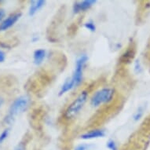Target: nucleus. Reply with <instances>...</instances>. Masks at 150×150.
<instances>
[{"label":"nucleus","instance_id":"f257e3e1","mask_svg":"<svg viewBox=\"0 0 150 150\" xmlns=\"http://www.w3.org/2000/svg\"><path fill=\"white\" fill-rule=\"evenodd\" d=\"M29 103V99L27 96H21L13 101L9 110V114L6 117L7 123H11L14 117L18 114L21 113L26 109Z\"/></svg>","mask_w":150,"mask_h":150},{"label":"nucleus","instance_id":"f03ea898","mask_svg":"<svg viewBox=\"0 0 150 150\" xmlns=\"http://www.w3.org/2000/svg\"><path fill=\"white\" fill-rule=\"evenodd\" d=\"M115 91L112 88H103L97 91L91 99V105L93 107H98L102 104L108 103L112 100Z\"/></svg>","mask_w":150,"mask_h":150},{"label":"nucleus","instance_id":"7ed1b4c3","mask_svg":"<svg viewBox=\"0 0 150 150\" xmlns=\"http://www.w3.org/2000/svg\"><path fill=\"white\" fill-rule=\"evenodd\" d=\"M86 99H87V93L86 91H83L68 107L65 111V117L67 119L74 118L83 108L84 104L86 103Z\"/></svg>","mask_w":150,"mask_h":150},{"label":"nucleus","instance_id":"20e7f679","mask_svg":"<svg viewBox=\"0 0 150 150\" xmlns=\"http://www.w3.org/2000/svg\"><path fill=\"white\" fill-rule=\"evenodd\" d=\"M88 60V57L86 55H82L79 57L76 61V69L74 71L73 76L71 79L73 80L75 86H78L82 81V77H83V71L84 66L86 64V62Z\"/></svg>","mask_w":150,"mask_h":150},{"label":"nucleus","instance_id":"39448f33","mask_svg":"<svg viewBox=\"0 0 150 150\" xmlns=\"http://www.w3.org/2000/svg\"><path fill=\"white\" fill-rule=\"evenodd\" d=\"M21 16V13H13V14L9 16L6 19H5L3 22L0 24V31H6V30L9 29L10 28L12 27L13 25L18 21Z\"/></svg>","mask_w":150,"mask_h":150},{"label":"nucleus","instance_id":"423d86ee","mask_svg":"<svg viewBox=\"0 0 150 150\" xmlns=\"http://www.w3.org/2000/svg\"><path fill=\"white\" fill-rule=\"evenodd\" d=\"M104 136H105L104 130L96 129V130H91L89 132H86V133L82 134L80 136V138L83 139V140H91V139H93V138H102Z\"/></svg>","mask_w":150,"mask_h":150},{"label":"nucleus","instance_id":"0eeeda50","mask_svg":"<svg viewBox=\"0 0 150 150\" xmlns=\"http://www.w3.org/2000/svg\"><path fill=\"white\" fill-rule=\"evenodd\" d=\"M95 3H96V1H94V0H86V1H83L80 3H76L74 6V11L76 13H78L88 10L89 8H91Z\"/></svg>","mask_w":150,"mask_h":150},{"label":"nucleus","instance_id":"6e6552de","mask_svg":"<svg viewBox=\"0 0 150 150\" xmlns=\"http://www.w3.org/2000/svg\"><path fill=\"white\" fill-rule=\"evenodd\" d=\"M45 1L43 0H38V1H32L31 3V6L29 8V15L30 16H33L35 13L40 10L41 8L44 6Z\"/></svg>","mask_w":150,"mask_h":150},{"label":"nucleus","instance_id":"1a4fd4ad","mask_svg":"<svg viewBox=\"0 0 150 150\" xmlns=\"http://www.w3.org/2000/svg\"><path fill=\"white\" fill-rule=\"evenodd\" d=\"M45 57H46V50H36L34 52V63L36 65H39L43 62Z\"/></svg>","mask_w":150,"mask_h":150},{"label":"nucleus","instance_id":"9d476101","mask_svg":"<svg viewBox=\"0 0 150 150\" xmlns=\"http://www.w3.org/2000/svg\"><path fill=\"white\" fill-rule=\"evenodd\" d=\"M75 87V84H74V82L72 80V79H67L66 81L64 82V83L62 85V89H61V91H60V93L59 95H62V94H64V93H66L69 91L71 90V89Z\"/></svg>","mask_w":150,"mask_h":150},{"label":"nucleus","instance_id":"9b49d317","mask_svg":"<svg viewBox=\"0 0 150 150\" xmlns=\"http://www.w3.org/2000/svg\"><path fill=\"white\" fill-rule=\"evenodd\" d=\"M74 150H94V146L90 144H80L74 148Z\"/></svg>","mask_w":150,"mask_h":150},{"label":"nucleus","instance_id":"f8f14e48","mask_svg":"<svg viewBox=\"0 0 150 150\" xmlns=\"http://www.w3.org/2000/svg\"><path fill=\"white\" fill-rule=\"evenodd\" d=\"M9 134H10V130L9 129H6L0 134V144H2V143L5 142L6 139L9 136Z\"/></svg>","mask_w":150,"mask_h":150},{"label":"nucleus","instance_id":"ddd939ff","mask_svg":"<svg viewBox=\"0 0 150 150\" xmlns=\"http://www.w3.org/2000/svg\"><path fill=\"white\" fill-rule=\"evenodd\" d=\"M106 146H107V148L109 150H118L117 149V145H116V142L112 140L108 141V142H107Z\"/></svg>","mask_w":150,"mask_h":150},{"label":"nucleus","instance_id":"4468645a","mask_svg":"<svg viewBox=\"0 0 150 150\" xmlns=\"http://www.w3.org/2000/svg\"><path fill=\"white\" fill-rule=\"evenodd\" d=\"M85 27H86L88 30L91 31V32H94L95 29H96V27H95L94 24H93V22H91V21L86 23V24H85Z\"/></svg>","mask_w":150,"mask_h":150},{"label":"nucleus","instance_id":"2eb2a0df","mask_svg":"<svg viewBox=\"0 0 150 150\" xmlns=\"http://www.w3.org/2000/svg\"><path fill=\"white\" fill-rule=\"evenodd\" d=\"M142 114H143V108L140 107V108H138V110L137 111V112H136L134 116V118L135 120H139V119L142 117Z\"/></svg>","mask_w":150,"mask_h":150},{"label":"nucleus","instance_id":"dca6fc26","mask_svg":"<svg viewBox=\"0 0 150 150\" xmlns=\"http://www.w3.org/2000/svg\"><path fill=\"white\" fill-rule=\"evenodd\" d=\"M6 59V54L3 51V50H0V63H2L5 61Z\"/></svg>","mask_w":150,"mask_h":150},{"label":"nucleus","instance_id":"f3484780","mask_svg":"<svg viewBox=\"0 0 150 150\" xmlns=\"http://www.w3.org/2000/svg\"><path fill=\"white\" fill-rule=\"evenodd\" d=\"M14 150H25V145L22 143H20L14 148Z\"/></svg>","mask_w":150,"mask_h":150},{"label":"nucleus","instance_id":"a211bd4d","mask_svg":"<svg viewBox=\"0 0 150 150\" xmlns=\"http://www.w3.org/2000/svg\"><path fill=\"white\" fill-rule=\"evenodd\" d=\"M4 14H5L4 11L3 10H0V21L3 19V17H4Z\"/></svg>","mask_w":150,"mask_h":150},{"label":"nucleus","instance_id":"6ab92c4d","mask_svg":"<svg viewBox=\"0 0 150 150\" xmlns=\"http://www.w3.org/2000/svg\"><path fill=\"white\" fill-rule=\"evenodd\" d=\"M3 99L2 98H0V107L3 105Z\"/></svg>","mask_w":150,"mask_h":150}]
</instances>
